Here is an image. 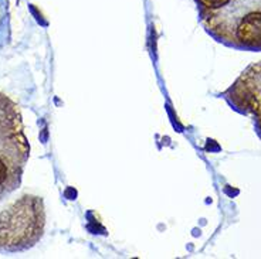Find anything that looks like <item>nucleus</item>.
Instances as JSON below:
<instances>
[{"mask_svg":"<svg viewBox=\"0 0 261 259\" xmlns=\"http://www.w3.org/2000/svg\"><path fill=\"white\" fill-rule=\"evenodd\" d=\"M29 153L19 106L0 94V201L20 187Z\"/></svg>","mask_w":261,"mask_h":259,"instance_id":"2","label":"nucleus"},{"mask_svg":"<svg viewBox=\"0 0 261 259\" xmlns=\"http://www.w3.org/2000/svg\"><path fill=\"white\" fill-rule=\"evenodd\" d=\"M223 97L237 112L253 117L261 137V61L248 65Z\"/></svg>","mask_w":261,"mask_h":259,"instance_id":"4","label":"nucleus"},{"mask_svg":"<svg viewBox=\"0 0 261 259\" xmlns=\"http://www.w3.org/2000/svg\"><path fill=\"white\" fill-rule=\"evenodd\" d=\"M206 32L224 46L261 51V0H196Z\"/></svg>","mask_w":261,"mask_h":259,"instance_id":"1","label":"nucleus"},{"mask_svg":"<svg viewBox=\"0 0 261 259\" xmlns=\"http://www.w3.org/2000/svg\"><path fill=\"white\" fill-rule=\"evenodd\" d=\"M44 211L41 200L24 195L0 211V251H20L34 245L43 234Z\"/></svg>","mask_w":261,"mask_h":259,"instance_id":"3","label":"nucleus"}]
</instances>
